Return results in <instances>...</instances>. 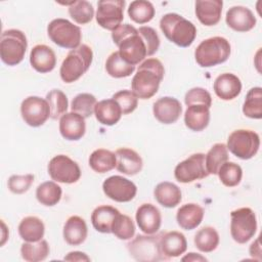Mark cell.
<instances>
[{"mask_svg":"<svg viewBox=\"0 0 262 262\" xmlns=\"http://www.w3.org/2000/svg\"><path fill=\"white\" fill-rule=\"evenodd\" d=\"M112 98L118 102L123 115L131 114L136 110L138 104V98L131 90H120L116 92Z\"/></svg>","mask_w":262,"mask_h":262,"instance_id":"f6af8a7d","label":"cell"},{"mask_svg":"<svg viewBox=\"0 0 262 262\" xmlns=\"http://www.w3.org/2000/svg\"><path fill=\"white\" fill-rule=\"evenodd\" d=\"M21 118L31 127L42 126L50 117V108L46 99L29 96L20 104Z\"/></svg>","mask_w":262,"mask_h":262,"instance_id":"5bb4252c","label":"cell"},{"mask_svg":"<svg viewBox=\"0 0 262 262\" xmlns=\"http://www.w3.org/2000/svg\"><path fill=\"white\" fill-rule=\"evenodd\" d=\"M48 174L52 180L60 183H75L81 177L79 165L66 155L53 157L48 164Z\"/></svg>","mask_w":262,"mask_h":262,"instance_id":"8fae6325","label":"cell"},{"mask_svg":"<svg viewBox=\"0 0 262 262\" xmlns=\"http://www.w3.org/2000/svg\"><path fill=\"white\" fill-rule=\"evenodd\" d=\"M214 92L222 100H232L242 91V82L231 73H223L214 81Z\"/></svg>","mask_w":262,"mask_h":262,"instance_id":"ffe728a7","label":"cell"},{"mask_svg":"<svg viewBox=\"0 0 262 262\" xmlns=\"http://www.w3.org/2000/svg\"><path fill=\"white\" fill-rule=\"evenodd\" d=\"M135 218L139 229L145 234H155L161 227V212L152 204H142L139 206Z\"/></svg>","mask_w":262,"mask_h":262,"instance_id":"e0dca14e","label":"cell"},{"mask_svg":"<svg viewBox=\"0 0 262 262\" xmlns=\"http://www.w3.org/2000/svg\"><path fill=\"white\" fill-rule=\"evenodd\" d=\"M164 74V66L159 59H145L139 66L136 74L132 78V92L140 99H148L152 97L159 90Z\"/></svg>","mask_w":262,"mask_h":262,"instance_id":"7a4b0ae2","label":"cell"},{"mask_svg":"<svg viewBox=\"0 0 262 262\" xmlns=\"http://www.w3.org/2000/svg\"><path fill=\"white\" fill-rule=\"evenodd\" d=\"M184 101L187 106L192 104H204L210 107L212 105L211 94L202 87H194L188 90L184 96Z\"/></svg>","mask_w":262,"mask_h":262,"instance_id":"bcb514c9","label":"cell"},{"mask_svg":"<svg viewBox=\"0 0 262 262\" xmlns=\"http://www.w3.org/2000/svg\"><path fill=\"white\" fill-rule=\"evenodd\" d=\"M93 59L92 49L82 44L79 47L72 49L63 59L59 74L64 83H73L80 79L90 68Z\"/></svg>","mask_w":262,"mask_h":262,"instance_id":"5b68a950","label":"cell"},{"mask_svg":"<svg viewBox=\"0 0 262 262\" xmlns=\"http://www.w3.org/2000/svg\"><path fill=\"white\" fill-rule=\"evenodd\" d=\"M225 21L229 28L236 32H248L256 26L254 13L245 6H232L226 12Z\"/></svg>","mask_w":262,"mask_h":262,"instance_id":"ac0fdd59","label":"cell"},{"mask_svg":"<svg viewBox=\"0 0 262 262\" xmlns=\"http://www.w3.org/2000/svg\"><path fill=\"white\" fill-rule=\"evenodd\" d=\"M112 233L119 239L127 241L132 238L135 233V225L132 219L127 215L119 213L113 222Z\"/></svg>","mask_w":262,"mask_h":262,"instance_id":"ee69618b","label":"cell"},{"mask_svg":"<svg viewBox=\"0 0 262 262\" xmlns=\"http://www.w3.org/2000/svg\"><path fill=\"white\" fill-rule=\"evenodd\" d=\"M44 223L40 218L36 216L25 217L18 225V234L25 242H39L44 236Z\"/></svg>","mask_w":262,"mask_h":262,"instance_id":"4dcf8cb0","label":"cell"},{"mask_svg":"<svg viewBox=\"0 0 262 262\" xmlns=\"http://www.w3.org/2000/svg\"><path fill=\"white\" fill-rule=\"evenodd\" d=\"M116 162L115 152L104 148L95 149L89 157V166L96 173H106L113 170Z\"/></svg>","mask_w":262,"mask_h":262,"instance_id":"1f68e13d","label":"cell"},{"mask_svg":"<svg viewBox=\"0 0 262 262\" xmlns=\"http://www.w3.org/2000/svg\"><path fill=\"white\" fill-rule=\"evenodd\" d=\"M66 4L69 5L70 16L77 24L86 25L92 20L94 16V8L90 2L86 0H79Z\"/></svg>","mask_w":262,"mask_h":262,"instance_id":"ab89813d","label":"cell"},{"mask_svg":"<svg viewBox=\"0 0 262 262\" xmlns=\"http://www.w3.org/2000/svg\"><path fill=\"white\" fill-rule=\"evenodd\" d=\"M102 190L111 200L127 203L135 198L137 187L131 180L120 175H114L103 181Z\"/></svg>","mask_w":262,"mask_h":262,"instance_id":"9a60e30c","label":"cell"},{"mask_svg":"<svg viewBox=\"0 0 262 262\" xmlns=\"http://www.w3.org/2000/svg\"><path fill=\"white\" fill-rule=\"evenodd\" d=\"M124 0H100L97 3L96 21L97 24L110 31L118 28L124 18Z\"/></svg>","mask_w":262,"mask_h":262,"instance_id":"4fadbf2b","label":"cell"},{"mask_svg":"<svg viewBox=\"0 0 262 262\" xmlns=\"http://www.w3.org/2000/svg\"><path fill=\"white\" fill-rule=\"evenodd\" d=\"M222 6L221 0H198L195 1L196 17L204 26H215L221 18Z\"/></svg>","mask_w":262,"mask_h":262,"instance_id":"cb8c5ba5","label":"cell"},{"mask_svg":"<svg viewBox=\"0 0 262 262\" xmlns=\"http://www.w3.org/2000/svg\"><path fill=\"white\" fill-rule=\"evenodd\" d=\"M194 245L203 253H210L216 250L219 245V234L212 226L201 228L194 235Z\"/></svg>","mask_w":262,"mask_h":262,"instance_id":"8d00e7d4","label":"cell"},{"mask_svg":"<svg viewBox=\"0 0 262 262\" xmlns=\"http://www.w3.org/2000/svg\"><path fill=\"white\" fill-rule=\"evenodd\" d=\"M226 146L235 157L242 160H249L258 152L260 137L255 131L237 129L229 134Z\"/></svg>","mask_w":262,"mask_h":262,"instance_id":"9c48e42d","label":"cell"},{"mask_svg":"<svg viewBox=\"0 0 262 262\" xmlns=\"http://www.w3.org/2000/svg\"><path fill=\"white\" fill-rule=\"evenodd\" d=\"M161 233L154 234H138L127 245L130 256L140 262H157L167 260L162 254L160 247Z\"/></svg>","mask_w":262,"mask_h":262,"instance_id":"52a82bcc","label":"cell"},{"mask_svg":"<svg viewBox=\"0 0 262 262\" xmlns=\"http://www.w3.org/2000/svg\"><path fill=\"white\" fill-rule=\"evenodd\" d=\"M204 209L193 203L181 206L176 214V221L178 225L185 230H192L196 228L203 221Z\"/></svg>","mask_w":262,"mask_h":262,"instance_id":"d4e9b609","label":"cell"},{"mask_svg":"<svg viewBox=\"0 0 262 262\" xmlns=\"http://www.w3.org/2000/svg\"><path fill=\"white\" fill-rule=\"evenodd\" d=\"M243 113L251 119L262 118V89L261 87H254L247 93L245 102L243 104Z\"/></svg>","mask_w":262,"mask_h":262,"instance_id":"f35d334b","label":"cell"},{"mask_svg":"<svg viewBox=\"0 0 262 262\" xmlns=\"http://www.w3.org/2000/svg\"><path fill=\"white\" fill-rule=\"evenodd\" d=\"M128 15L137 24H145L150 21L155 16V7L151 2L146 0H135L130 3Z\"/></svg>","mask_w":262,"mask_h":262,"instance_id":"74e56055","label":"cell"},{"mask_svg":"<svg viewBox=\"0 0 262 262\" xmlns=\"http://www.w3.org/2000/svg\"><path fill=\"white\" fill-rule=\"evenodd\" d=\"M116 155V169L126 175L133 176L138 174L143 166L141 157L133 149L122 147L118 148Z\"/></svg>","mask_w":262,"mask_h":262,"instance_id":"7402d4cb","label":"cell"},{"mask_svg":"<svg viewBox=\"0 0 262 262\" xmlns=\"http://www.w3.org/2000/svg\"><path fill=\"white\" fill-rule=\"evenodd\" d=\"M152 113L155 118L162 124L175 123L181 113L182 106L178 99L170 96L159 98L152 105Z\"/></svg>","mask_w":262,"mask_h":262,"instance_id":"2e32d148","label":"cell"},{"mask_svg":"<svg viewBox=\"0 0 262 262\" xmlns=\"http://www.w3.org/2000/svg\"><path fill=\"white\" fill-rule=\"evenodd\" d=\"M154 195L157 202L165 208L176 207L182 199L180 188L169 181L159 183L154 189Z\"/></svg>","mask_w":262,"mask_h":262,"instance_id":"f1b7e54d","label":"cell"},{"mask_svg":"<svg viewBox=\"0 0 262 262\" xmlns=\"http://www.w3.org/2000/svg\"><path fill=\"white\" fill-rule=\"evenodd\" d=\"M50 40L59 47L75 49L80 46L82 39L81 29L66 18H55L47 26Z\"/></svg>","mask_w":262,"mask_h":262,"instance_id":"ba28073f","label":"cell"},{"mask_svg":"<svg viewBox=\"0 0 262 262\" xmlns=\"http://www.w3.org/2000/svg\"><path fill=\"white\" fill-rule=\"evenodd\" d=\"M49 252V245L45 239L35 243L25 242L20 247L21 258L28 262L43 261L47 258Z\"/></svg>","mask_w":262,"mask_h":262,"instance_id":"e575fe53","label":"cell"},{"mask_svg":"<svg viewBox=\"0 0 262 262\" xmlns=\"http://www.w3.org/2000/svg\"><path fill=\"white\" fill-rule=\"evenodd\" d=\"M27 47V37L21 31L10 29L1 34L0 56L5 64H18L25 57Z\"/></svg>","mask_w":262,"mask_h":262,"instance_id":"8992f818","label":"cell"},{"mask_svg":"<svg viewBox=\"0 0 262 262\" xmlns=\"http://www.w3.org/2000/svg\"><path fill=\"white\" fill-rule=\"evenodd\" d=\"M112 39L119 47L121 57L132 66L141 62L146 56V46L138 33V30L129 25H120L112 32Z\"/></svg>","mask_w":262,"mask_h":262,"instance_id":"6da1fadb","label":"cell"},{"mask_svg":"<svg viewBox=\"0 0 262 262\" xmlns=\"http://www.w3.org/2000/svg\"><path fill=\"white\" fill-rule=\"evenodd\" d=\"M205 165V155L202 152L193 154L184 161L180 162L174 170V176L181 183H190L195 180L208 177Z\"/></svg>","mask_w":262,"mask_h":262,"instance_id":"7c38bea8","label":"cell"},{"mask_svg":"<svg viewBox=\"0 0 262 262\" xmlns=\"http://www.w3.org/2000/svg\"><path fill=\"white\" fill-rule=\"evenodd\" d=\"M1 224H2V241H1V246H3V245L5 244V242H6V239H7L8 235H9V233H7V234L5 233V232L8 231V229L6 228V226H5V224H4L3 221H1Z\"/></svg>","mask_w":262,"mask_h":262,"instance_id":"f5cc1de1","label":"cell"},{"mask_svg":"<svg viewBox=\"0 0 262 262\" xmlns=\"http://www.w3.org/2000/svg\"><path fill=\"white\" fill-rule=\"evenodd\" d=\"M230 234L238 244H246L256 233L257 219L251 208L244 207L230 213Z\"/></svg>","mask_w":262,"mask_h":262,"instance_id":"30bf717a","label":"cell"},{"mask_svg":"<svg viewBox=\"0 0 262 262\" xmlns=\"http://www.w3.org/2000/svg\"><path fill=\"white\" fill-rule=\"evenodd\" d=\"M137 30L146 46L147 56L155 54L160 47V38H159V35L156 32V30L150 27H145V26L140 27Z\"/></svg>","mask_w":262,"mask_h":262,"instance_id":"c3c4849f","label":"cell"},{"mask_svg":"<svg viewBox=\"0 0 262 262\" xmlns=\"http://www.w3.org/2000/svg\"><path fill=\"white\" fill-rule=\"evenodd\" d=\"M31 66L39 73L51 72L56 66V56L52 48L47 45L39 44L33 47L30 53Z\"/></svg>","mask_w":262,"mask_h":262,"instance_id":"603a6c76","label":"cell"},{"mask_svg":"<svg viewBox=\"0 0 262 262\" xmlns=\"http://www.w3.org/2000/svg\"><path fill=\"white\" fill-rule=\"evenodd\" d=\"M217 175L220 181L227 187H233L239 184L243 177V170L239 165L233 162H225L218 170Z\"/></svg>","mask_w":262,"mask_h":262,"instance_id":"b9f144b4","label":"cell"},{"mask_svg":"<svg viewBox=\"0 0 262 262\" xmlns=\"http://www.w3.org/2000/svg\"><path fill=\"white\" fill-rule=\"evenodd\" d=\"M49 104L50 108V118L56 120L61 118L68 111V97L59 89H52L46 94L45 98Z\"/></svg>","mask_w":262,"mask_h":262,"instance_id":"60d3db41","label":"cell"},{"mask_svg":"<svg viewBox=\"0 0 262 262\" xmlns=\"http://www.w3.org/2000/svg\"><path fill=\"white\" fill-rule=\"evenodd\" d=\"M250 255L258 260L261 261V249H260V245H259V238H257L255 242H253L250 246Z\"/></svg>","mask_w":262,"mask_h":262,"instance_id":"f907efd6","label":"cell"},{"mask_svg":"<svg viewBox=\"0 0 262 262\" xmlns=\"http://www.w3.org/2000/svg\"><path fill=\"white\" fill-rule=\"evenodd\" d=\"M228 161V149L224 143H215L205 155V165L209 174L216 175L219 168Z\"/></svg>","mask_w":262,"mask_h":262,"instance_id":"d6a6232c","label":"cell"},{"mask_svg":"<svg viewBox=\"0 0 262 262\" xmlns=\"http://www.w3.org/2000/svg\"><path fill=\"white\" fill-rule=\"evenodd\" d=\"M119 210L112 206H98L91 214V222L95 230L101 233H112V225L119 214Z\"/></svg>","mask_w":262,"mask_h":262,"instance_id":"f546056e","label":"cell"},{"mask_svg":"<svg viewBox=\"0 0 262 262\" xmlns=\"http://www.w3.org/2000/svg\"><path fill=\"white\" fill-rule=\"evenodd\" d=\"M85 131V118L77 113H67L59 119V132L67 140H79L84 136Z\"/></svg>","mask_w":262,"mask_h":262,"instance_id":"d6986e66","label":"cell"},{"mask_svg":"<svg viewBox=\"0 0 262 262\" xmlns=\"http://www.w3.org/2000/svg\"><path fill=\"white\" fill-rule=\"evenodd\" d=\"M34 182L33 174L26 175H12L8 179V188L11 192L15 194H21L29 190Z\"/></svg>","mask_w":262,"mask_h":262,"instance_id":"7dc6e473","label":"cell"},{"mask_svg":"<svg viewBox=\"0 0 262 262\" xmlns=\"http://www.w3.org/2000/svg\"><path fill=\"white\" fill-rule=\"evenodd\" d=\"M63 260H66V261H90V258L83 252L74 251V252H70L68 255H66Z\"/></svg>","mask_w":262,"mask_h":262,"instance_id":"681fc988","label":"cell"},{"mask_svg":"<svg viewBox=\"0 0 262 262\" xmlns=\"http://www.w3.org/2000/svg\"><path fill=\"white\" fill-rule=\"evenodd\" d=\"M105 70L113 78H126L133 74L135 66L125 61L119 54V51H115L107 57L105 61Z\"/></svg>","mask_w":262,"mask_h":262,"instance_id":"d590c367","label":"cell"},{"mask_svg":"<svg viewBox=\"0 0 262 262\" xmlns=\"http://www.w3.org/2000/svg\"><path fill=\"white\" fill-rule=\"evenodd\" d=\"M182 261H208L207 258H205L204 256L200 255V254H196V253H188L186 256L182 257L181 258Z\"/></svg>","mask_w":262,"mask_h":262,"instance_id":"816d5d0a","label":"cell"},{"mask_svg":"<svg viewBox=\"0 0 262 262\" xmlns=\"http://www.w3.org/2000/svg\"><path fill=\"white\" fill-rule=\"evenodd\" d=\"M229 41L215 36L203 40L194 50V58L202 68H211L225 62L230 55Z\"/></svg>","mask_w":262,"mask_h":262,"instance_id":"277c9868","label":"cell"},{"mask_svg":"<svg viewBox=\"0 0 262 262\" xmlns=\"http://www.w3.org/2000/svg\"><path fill=\"white\" fill-rule=\"evenodd\" d=\"M63 238L71 246L83 244L88 234V228L85 220L80 216H71L63 226Z\"/></svg>","mask_w":262,"mask_h":262,"instance_id":"484cf974","label":"cell"},{"mask_svg":"<svg viewBox=\"0 0 262 262\" xmlns=\"http://www.w3.org/2000/svg\"><path fill=\"white\" fill-rule=\"evenodd\" d=\"M61 187L55 181H45L36 189V198L38 202L46 207L56 205L61 199Z\"/></svg>","mask_w":262,"mask_h":262,"instance_id":"836d02e7","label":"cell"},{"mask_svg":"<svg viewBox=\"0 0 262 262\" xmlns=\"http://www.w3.org/2000/svg\"><path fill=\"white\" fill-rule=\"evenodd\" d=\"M94 115L98 123L104 126H113L120 121L123 113L118 102L111 98L97 102L94 108Z\"/></svg>","mask_w":262,"mask_h":262,"instance_id":"4316f807","label":"cell"},{"mask_svg":"<svg viewBox=\"0 0 262 262\" xmlns=\"http://www.w3.org/2000/svg\"><path fill=\"white\" fill-rule=\"evenodd\" d=\"M162 254L166 259L176 258L182 255L187 249V242L183 233L179 231L162 232L160 238Z\"/></svg>","mask_w":262,"mask_h":262,"instance_id":"44dd1931","label":"cell"},{"mask_svg":"<svg viewBox=\"0 0 262 262\" xmlns=\"http://www.w3.org/2000/svg\"><path fill=\"white\" fill-rule=\"evenodd\" d=\"M160 28L166 38L179 47L190 46L196 36V28L177 13H167L160 20Z\"/></svg>","mask_w":262,"mask_h":262,"instance_id":"3957f363","label":"cell"},{"mask_svg":"<svg viewBox=\"0 0 262 262\" xmlns=\"http://www.w3.org/2000/svg\"><path fill=\"white\" fill-rule=\"evenodd\" d=\"M210 122V107L204 104L188 105L184 113L185 126L191 131L204 130Z\"/></svg>","mask_w":262,"mask_h":262,"instance_id":"83f0119b","label":"cell"},{"mask_svg":"<svg viewBox=\"0 0 262 262\" xmlns=\"http://www.w3.org/2000/svg\"><path fill=\"white\" fill-rule=\"evenodd\" d=\"M97 101L94 95L90 93H80L74 97L71 103V110L81 115L83 118H89L93 113Z\"/></svg>","mask_w":262,"mask_h":262,"instance_id":"7bdbcfd3","label":"cell"}]
</instances>
